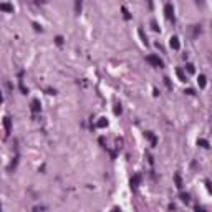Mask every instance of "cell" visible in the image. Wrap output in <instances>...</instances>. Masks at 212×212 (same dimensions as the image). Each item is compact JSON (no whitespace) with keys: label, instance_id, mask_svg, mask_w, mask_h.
<instances>
[{"label":"cell","instance_id":"ba28073f","mask_svg":"<svg viewBox=\"0 0 212 212\" xmlns=\"http://www.w3.org/2000/svg\"><path fill=\"white\" fill-rule=\"evenodd\" d=\"M0 8L3 10V12H8V13H13V7L10 5V3H2L0 5Z\"/></svg>","mask_w":212,"mask_h":212},{"label":"cell","instance_id":"7a4b0ae2","mask_svg":"<svg viewBox=\"0 0 212 212\" xmlns=\"http://www.w3.org/2000/svg\"><path fill=\"white\" fill-rule=\"evenodd\" d=\"M164 15L169 22H174V7L171 3H166L164 5Z\"/></svg>","mask_w":212,"mask_h":212},{"label":"cell","instance_id":"9c48e42d","mask_svg":"<svg viewBox=\"0 0 212 212\" xmlns=\"http://www.w3.org/2000/svg\"><path fill=\"white\" fill-rule=\"evenodd\" d=\"M197 83H199V86H200V88H204V86L207 84L206 76H204V75H199V78H197Z\"/></svg>","mask_w":212,"mask_h":212},{"label":"cell","instance_id":"4fadbf2b","mask_svg":"<svg viewBox=\"0 0 212 212\" xmlns=\"http://www.w3.org/2000/svg\"><path fill=\"white\" fill-rule=\"evenodd\" d=\"M197 146H200V147H209V143H207L206 139H197Z\"/></svg>","mask_w":212,"mask_h":212},{"label":"cell","instance_id":"ac0fdd59","mask_svg":"<svg viewBox=\"0 0 212 212\" xmlns=\"http://www.w3.org/2000/svg\"><path fill=\"white\" fill-rule=\"evenodd\" d=\"M151 27H153V30H154V31H159V27H157V23L154 22V20L151 22Z\"/></svg>","mask_w":212,"mask_h":212},{"label":"cell","instance_id":"30bf717a","mask_svg":"<svg viewBox=\"0 0 212 212\" xmlns=\"http://www.w3.org/2000/svg\"><path fill=\"white\" fill-rule=\"evenodd\" d=\"M176 73H177V76H179V80H181V81H187L186 75H184V71H182L181 68H177V70H176Z\"/></svg>","mask_w":212,"mask_h":212},{"label":"cell","instance_id":"44dd1931","mask_svg":"<svg viewBox=\"0 0 212 212\" xmlns=\"http://www.w3.org/2000/svg\"><path fill=\"white\" fill-rule=\"evenodd\" d=\"M114 113H116V114H119V113H121V106H116V108H114Z\"/></svg>","mask_w":212,"mask_h":212},{"label":"cell","instance_id":"2e32d148","mask_svg":"<svg viewBox=\"0 0 212 212\" xmlns=\"http://www.w3.org/2000/svg\"><path fill=\"white\" fill-rule=\"evenodd\" d=\"M186 70H187L189 73H194V71H196V68H194L192 63H187V65H186Z\"/></svg>","mask_w":212,"mask_h":212},{"label":"cell","instance_id":"ffe728a7","mask_svg":"<svg viewBox=\"0 0 212 212\" xmlns=\"http://www.w3.org/2000/svg\"><path fill=\"white\" fill-rule=\"evenodd\" d=\"M55 40H56V43H58V45H61V43H63V38H61V37H56Z\"/></svg>","mask_w":212,"mask_h":212},{"label":"cell","instance_id":"3957f363","mask_svg":"<svg viewBox=\"0 0 212 212\" xmlns=\"http://www.w3.org/2000/svg\"><path fill=\"white\" fill-rule=\"evenodd\" d=\"M139 184H141V176L139 174H134L131 177V181H129V186H131L133 190H136L137 187H139Z\"/></svg>","mask_w":212,"mask_h":212},{"label":"cell","instance_id":"277c9868","mask_svg":"<svg viewBox=\"0 0 212 212\" xmlns=\"http://www.w3.org/2000/svg\"><path fill=\"white\" fill-rule=\"evenodd\" d=\"M3 128H5V136H8L12 131V119L10 118H3Z\"/></svg>","mask_w":212,"mask_h":212},{"label":"cell","instance_id":"603a6c76","mask_svg":"<svg viewBox=\"0 0 212 212\" xmlns=\"http://www.w3.org/2000/svg\"><path fill=\"white\" fill-rule=\"evenodd\" d=\"M196 3H197V5H200V7H202V5H204V0H196Z\"/></svg>","mask_w":212,"mask_h":212},{"label":"cell","instance_id":"d6986e66","mask_svg":"<svg viewBox=\"0 0 212 212\" xmlns=\"http://www.w3.org/2000/svg\"><path fill=\"white\" fill-rule=\"evenodd\" d=\"M123 13H124V18H126V20H129V18H131V15L128 13V10H126V8H123Z\"/></svg>","mask_w":212,"mask_h":212},{"label":"cell","instance_id":"5bb4252c","mask_svg":"<svg viewBox=\"0 0 212 212\" xmlns=\"http://www.w3.org/2000/svg\"><path fill=\"white\" fill-rule=\"evenodd\" d=\"M137 33H139V37H141V41H143L144 45H147V38H146V35H144V31L139 28V31H137Z\"/></svg>","mask_w":212,"mask_h":212},{"label":"cell","instance_id":"9a60e30c","mask_svg":"<svg viewBox=\"0 0 212 212\" xmlns=\"http://www.w3.org/2000/svg\"><path fill=\"white\" fill-rule=\"evenodd\" d=\"M174 181H176V186H177L179 189H181V187H182V181H181V176H179V174H176V176H174Z\"/></svg>","mask_w":212,"mask_h":212},{"label":"cell","instance_id":"6da1fadb","mask_svg":"<svg viewBox=\"0 0 212 212\" xmlns=\"http://www.w3.org/2000/svg\"><path fill=\"white\" fill-rule=\"evenodd\" d=\"M146 61L149 63V65L156 66V68H161V66H162V60L159 58V56H156V55H147L146 56Z\"/></svg>","mask_w":212,"mask_h":212},{"label":"cell","instance_id":"8fae6325","mask_svg":"<svg viewBox=\"0 0 212 212\" xmlns=\"http://www.w3.org/2000/svg\"><path fill=\"white\" fill-rule=\"evenodd\" d=\"M80 12H81V0H75V13L80 15Z\"/></svg>","mask_w":212,"mask_h":212},{"label":"cell","instance_id":"52a82bcc","mask_svg":"<svg viewBox=\"0 0 212 212\" xmlns=\"http://www.w3.org/2000/svg\"><path fill=\"white\" fill-rule=\"evenodd\" d=\"M146 137L151 141V146H156V144H157V137L154 136V134L151 133V131H146Z\"/></svg>","mask_w":212,"mask_h":212},{"label":"cell","instance_id":"e0dca14e","mask_svg":"<svg viewBox=\"0 0 212 212\" xmlns=\"http://www.w3.org/2000/svg\"><path fill=\"white\" fill-rule=\"evenodd\" d=\"M181 199H182V202H189V194H181Z\"/></svg>","mask_w":212,"mask_h":212},{"label":"cell","instance_id":"8992f818","mask_svg":"<svg viewBox=\"0 0 212 212\" xmlns=\"http://www.w3.org/2000/svg\"><path fill=\"white\" fill-rule=\"evenodd\" d=\"M169 43H171L172 50H179V48H181V43H179V38L177 37H171V41H169Z\"/></svg>","mask_w":212,"mask_h":212},{"label":"cell","instance_id":"7402d4cb","mask_svg":"<svg viewBox=\"0 0 212 212\" xmlns=\"http://www.w3.org/2000/svg\"><path fill=\"white\" fill-rule=\"evenodd\" d=\"M206 186H207V189H209L210 192H212V186H210V181H206Z\"/></svg>","mask_w":212,"mask_h":212},{"label":"cell","instance_id":"7c38bea8","mask_svg":"<svg viewBox=\"0 0 212 212\" xmlns=\"http://www.w3.org/2000/svg\"><path fill=\"white\" fill-rule=\"evenodd\" d=\"M106 126H108V119L100 118V121H98V128H106Z\"/></svg>","mask_w":212,"mask_h":212},{"label":"cell","instance_id":"5b68a950","mask_svg":"<svg viewBox=\"0 0 212 212\" xmlns=\"http://www.w3.org/2000/svg\"><path fill=\"white\" fill-rule=\"evenodd\" d=\"M30 109H31V113H40V109H41L40 101H38V100H33V101L30 103Z\"/></svg>","mask_w":212,"mask_h":212}]
</instances>
